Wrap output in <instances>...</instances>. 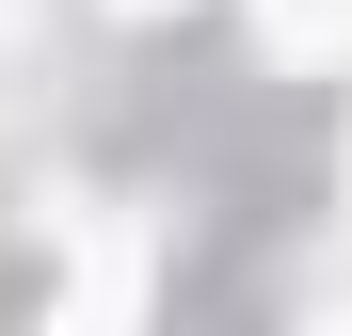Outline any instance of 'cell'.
<instances>
[{"instance_id":"cell-2","label":"cell","mask_w":352,"mask_h":336,"mask_svg":"<svg viewBox=\"0 0 352 336\" xmlns=\"http://www.w3.org/2000/svg\"><path fill=\"white\" fill-rule=\"evenodd\" d=\"M129 16H160V0H129Z\"/></svg>"},{"instance_id":"cell-1","label":"cell","mask_w":352,"mask_h":336,"mask_svg":"<svg viewBox=\"0 0 352 336\" xmlns=\"http://www.w3.org/2000/svg\"><path fill=\"white\" fill-rule=\"evenodd\" d=\"M272 48H305V65H352V0H256Z\"/></svg>"}]
</instances>
